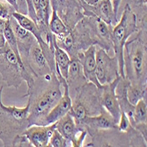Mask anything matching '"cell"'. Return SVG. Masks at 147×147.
<instances>
[{
    "label": "cell",
    "instance_id": "obj_21",
    "mask_svg": "<svg viewBox=\"0 0 147 147\" xmlns=\"http://www.w3.org/2000/svg\"><path fill=\"white\" fill-rule=\"evenodd\" d=\"M48 146L49 147H68L71 146V144L66 140L61 133L55 128L54 131H53L52 135L49 138Z\"/></svg>",
    "mask_w": 147,
    "mask_h": 147
},
{
    "label": "cell",
    "instance_id": "obj_16",
    "mask_svg": "<svg viewBox=\"0 0 147 147\" xmlns=\"http://www.w3.org/2000/svg\"><path fill=\"white\" fill-rule=\"evenodd\" d=\"M66 82H67L69 87L71 97L74 94L78 89L82 87L85 84L88 82L84 75L82 66L77 57L71 58Z\"/></svg>",
    "mask_w": 147,
    "mask_h": 147
},
{
    "label": "cell",
    "instance_id": "obj_5",
    "mask_svg": "<svg viewBox=\"0 0 147 147\" xmlns=\"http://www.w3.org/2000/svg\"><path fill=\"white\" fill-rule=\"evenodd\" d=\"M0 76L8 87L15 89H18L23 81L26 82L28 87L35 78L6 42L4 47L0 48Z\"/></svg>",
    "mask_w": 147,
    "mask_h": 147
},
{
    "label": "cell",
    "instance_id": "obj_14",
    "mask_svg": "<svg viewBox=\"0 0 147 147\" xmlns=\"http://www.w3.org/2000/svg\"><path fill=\"white\" fill-rule=\"evenodd\" d=\"M63 93L59 100V101L56 104V106L53 108L49 114L42 120L39 125H50L53 123H56L59 119L64 116L66 114H68L71 111L72 100L70 95L68 85L63 86Z\"/></svg>",
    "mask_w": 147,
    "mask_h": 147
},
{
    "label": "cell",
    "instance_id": "obj_20",
    "mask_svg": "<svg viewBox=\"0 0 147 147\" xmlns=\"http://www.w3.org/2000/svg\"><path fill=\"white\" fill-rule=\"evenodd\" d=\"M147 119V106H146V100L141 99L138 101V103L134 107V111H133L132 122L131 125L134 127L135 124L146 123Z\"/></svg>",
    "mask_w": 147,
    "mask_h": 147
},
{
    "label": "cell",
    "instance_id": "obj_23",
    "mask_svg": "<svg viewBox=\"0 0 147 147\" xmlns=\"http://www.w3.org/2000/svg\"><path fill=\"white\" fill-rule=\"evenodd\" d=\"M13 11H15V10L11 5H10L5 0H0V18L8 20L11 17Z\"/></svg>",
    "mask_w": 147,
    "mask_h": 147
},
{
    "label": "cell",
    "instance_id": "obj_24",
    "mask_svg": "<svg viewBox=\"0 0 147 147\" xmlns=\"http://www.w3.org/2000/svg\"><path fill=\"white\" fill-rule=\"evenodd\" d=\"M26 5V9H28V17H30L34 21H35L37 23V16L35 13V10L33 5V1L32 0H25Z\"/></svg>",
    "mask_w": 147,
    "mask_h": 147
},
{
    "label": "cell",
    "instance_id": "obj_9",
    "mask_svg": "<svg viewBox=\"0 0 147 147\" xmlns=\"http://www.w3.org/2000/svg\"><path fill=\"white\" fill-rule=\"evenodd\" d=\"M91 38L94 42V44L100 48L104 49L106 51H109L113 49L112 41V28L113 26L107 24L101 19L92 16L85 17Z\"/></svg>",
    "mask_w": 147,
    "mask_h": 147
},
{
    "label": "cell",
    "instance_id": "obj_17",
    "mask_svg": "<svg viewBox=\"0 0 147 147\" xmlns=\"http://www.w3.org/2000/svg\"><path fill=\"white\" fill-rule=\"evenodd\" d=\"M11 16L17 20V22L24 29L28 30L34 36V38L36 39V41L42 50L45 49L46 48H48L50 45L49 42H47L44 40L43 36H42V30L40 28V26H38V24L35 21H34L30 17L26 16V14H24V13L19 12V11H13Z\"/></svg>",
    "mask_w": 147,
    "mask_h": 147
},
{
    "label": "cell",
    "instance_id": "obj_19",
    "mask_svg": "<svg viewBox=\"0 0 147 147\" xmlns=\"http://www.w3.org/2000/svg\"><path fill=\"white\" fill-rule=\"evenodd\" d=\"M126 95L128 100L135 106L141 99L146 100V86H140L137 84H132L128 81L126 88Z\"/></svg>",
    "mask_w": 147,
    "mask_h": 147
},
{
    "label": "cell",
    "instance_id": "obj_10",
    "mask_svg": "<svg viewBox=\"0 0 147 147\" xmlns=\"http://www.w3.org/2000/svg\"><path fill=\"white\" fill-rule=\"evenodd\" d=\"M56 129L66 140L71 144V146L73 147L83 146V143L88 135L85 128L76 124L74 118L70 112L56 123Z\"/></svg>",
    "mask_w": 147,
    "mask_h": 147
},
{
    "label": "cell",
    "instance_id": "obj_3",
    "mask_svg": "<svg viewBox=\"0 0 147 147\" xmlns=\"http://www.w3.org/2000/svg\"><path fill=\"white\" fill-rule=\"evenodd\" d=\"M4 86H0V140L4 146H15L18 138L30 125L28 103L24 108L5 106L2 101Z\"/></svg>",
    "mask_w": 147,
    "mask_h": 147
},
{
    "label": "cell",
    "instance_id": "obj_2",
    "mask_svg": "<svg viewBox=\"0 0 147 147\" xmlns=\"http://www.w3.org/2000/svg\"><path fill=\"white\" fill-rule=\"evenodd\" d=\"M138 35L127 41L123 47V65L125 78L132 84L146 86L147 45L146 33L138 30Z\"/></svg>",
    "mask_w": 147,
    "mask_h": 147
},
{
    "label": "cell",
    "instance_id": "obj_1",
    "mask_svg": "<svg viewBox=\"0 0 147 147\" xmlns=\"http://www.w3.org/2000/svg\"><path fill=\"white\" fill-rule=\"evenodd\" d=\"M63 88L55 73L35 77L23 97L28 96L29 125H39L61 99Z\"/></svg>",
    "mask_w": 147,
    "mask_h": 147
},
{
    "label": "cell",
    "instance_id": "obj_4",
    "mask_svg": "<svg viewBox=\"0 0 147 147\" xmlns=\"http://www.w3.org/2000/svg\"><path fill=\"white\" fill-rule=\"evenodd\" d=\"M71 100L70 114L77 125H79L87 116L96 115L103 109L100 103V88L91 82H87L78 89L71 96Z\"/></svg>",
    "mask_w": 147,
    "mask_h": 147
},
{
    "label": "cell",
    "instance_id": "obj_13",
    "mask_svg": "<svg viewBox=\"0 0 147 147\" xmlns=\"http://www.w3.org/2000/svg\"><path fill=\"white\" fill-rule=\"evenodd\" d=\"M96 45H92L88 49L79 51L77 55L80 64L82 66L84 75L88 82L94 84L97 87L100 88L102 86L99 83L96 77Z\"/></svg>",
    "mask_w": 147,
    "mask_h": 147
},
{
    "label": "cell",
    "instance_id": "obj_27",
    "mask_svg": "<svg viewBox=\"0 0 147 147\" xmlns=\"http://www.w3.org/2000/svg\"><path fill=\"white\" fill-rule=\"evenodd\" d=\"M81 1H83L84 3H86L88 5L95 6L97 5V3L99 2V0H81Z\"/></svg>",
    "mask_w": 147,
    "mask_h": 147
},
{
    "label": "cell",
    "instance_id": "obj_15",
    "mask_svg": "<svg viewBox=\"0 0 147 147\" xmlns=\"http://www.w3.org/2000/svg\"><path fill=\"white\" fill-rule=\"evenodd\" d=\"M9 20L12 31L16 37L20 55L23 62L28 58L29 55V50L32 45L36 42V39L30 32L24 29L12 16L9 19Z\"/></svg>",
    "mask_w": 147,
    "mask_h": 147
},
{
    "label": "cell",
    "instance_id": "obj_29",
    "mask_svg": "<svg viewBox=\"0 0 147 147\" xmlns=\"http://www.w3.org/2000/svg\"><path fill=\"white\" fill-rule=\"evenodd\" d=\"M5 44V39L4 34L3 32H0V48L4 47Z\"/></svg>",
    "mask_w": 147,
    "mask_h": 147
},
{
    "label": "cell",
    "instance_id": "obj_25",
    "mask_svg": "<svg viewBox=\"0 0 147 147\" xmlns=\"http://www.w3.org/2000/svg\"><path fill=\"white\" fill-rule=\"evenodd\" d=\"M123 0H112V6H113V11H114V15L115 20H117V15H118V11H119V7L122 4Z\"/></svg>",
    "mask_w": 147,
    "mask_h": 147
},
{
    "label": "cell",
    "instance_id": "obj_26",
    "mask_svg": "<svg viewBox=\"0 0 147 147\" xmlns=\"http://www.w3.org/2000/svg\"><path fill=\"white\" fill-rule=\"evenodd\" d=\"M5 2H7L10 5L13 7V9L15 10V11L20 12V5L18 4V0H5Z\"/></svg>",
    "mask_w": 147,
    "mask_h": 147
},
{
    "label": "cell",
    "instance_id": "obj_7",
    "mask_svg": "<svg viewBox=\"0 0 147 147\" xmlns=\"http://www.w3.org/2000/svg\"><path fill=\"white\" fill-rule=\"evenodd\" d=\"M95 57L96 77L101 86L109 84L120 77L119 63L115 56L110 57L108 51L97 47Z\"/></svg>",
    "mask_w": 147,
    "mask_h": 147
},
{
    "label": "cell",
    "instance_id": "obj_18",
    "mask_svg": "<svg viewBox=\"0 0 147 147\" xmlns=\"http://www.w3.org/2000/svg\"><path fill=\"white\" fill-rule=\"evenodd\" d=\"M49 29L56 37H59L69 31L68 28L62 20L54 7H52L51 15L49 21Z\"/></svg>",
    "mask_w": 147,
    "mask_h": 147
},
{
    "label": "cell",
    "instance_id": "obj_8",
    "mask_svg": "<svg viewBox=\"0 0 147 147\" xmlns=\"http://www.w3.org/2000/svg\"><path fill=\"white\" fill-rule=\"evenodd\" d=\"M55 128L56 123L50 125H31L18 138L15 146L46 147Z\"/></svg>",
    "mask_w": 147,
    "mask_h": 147
},
{
    "label": "cell",
    "instance_id": "obj_30",
    "mask_svg": "<svg viewBox=\"0 0 147 147\" xmlns=\"http://www.w3.org/2000/svg\"><path fill=\"white\" fill-rule=\"evenodd\" d=\"M134 1L138 4H140V5H144L145 2H146V0H134Z\"/></svg>",
    "mask_w": 147,
    "mask_h": 147
},
{
    "label": "cell",
    "instance_id": "obj_6",
    "mask_svg": "<svg viewBox=\"0 0 147 147\" xmlns=\"http://www.w3.org/2000/svg\"><path fill=\"white\" fill-rule=\"evenodd\" d=\"M139 30L138 25V18L133 11L131 6L126 4L122 17L119 22L112 28V41L115 56L119 63L120 76L125 78L123 65V47L129 36L138 33Z\"/></svg>",
    "mask_w": 147,
    "mask_h": 147
},
{
    "label": "cell",
    "instance_id": "obj_11",
    "mask_svg": "<svg viewBox=\"0 0 147 147\" xmlns=\"http://www.w3.org/2000/svg\"><path fill=\"white\" fill-rule=\"evenodd\" d=\"M78 126L85 128L91 137L100 131L117 129L116 122L104 108L100 114L85 118L82 123Z\"/></svg>",
    "mask_w": 147,
    "mask_h": 147
},
{
    "label": "cell",
    "instance_id": "obj_31",
    "mask_svg": "<svg viewBox=\"0 0 147 147\" xmlns=\"http://www.w3.org/2000/svg\"><path fill=\"white\" fill-rule=\"evenodd\" d=\"M57 1H59V2H62V1H63V0H57Z\"/></svg>",
    "mask_w": 147,
    "mask_h": 147
},
{
    "label": "cell",
    "instance_id": "obj_22",
    "mask_svg": "<svg viewBox=\"0 0 147 147\" xmlns=\"http://www.w3.org/2000/svg\"><path fill=\"white\" fill-rule=\"evenodd\" d=\"M133 129L129 117L126 115L125 113L121 112L119 121L117 122V129L122 133H129Z\"/></svg>",
    "mask_w": 147,
    "mask_h": 147
},
{
    "label": "cell",
    "instance_id": "obj_28",
    "mask_svg": "<svg viewBox=\"0 0 147 147\" xmlns=\"http://www.w3.org/2000/svg\"><path fill=\"white\" fill-rule=\"evenodd\" d=\"M7 20H5V19H1V18H0V32H3L4 31Z\"/></svg>",
    "mask_w": 147,
    "mask_h": 147
},
{
    "label": "cell",
    "instance_id": "obj_12",
    "mask_svg": "<svg viewBox=\"0 0 147 147\" xmlns=\"http://www.w3.org/2000/svg\"><path fill=\"white\" fill-rule=\"evenodd\" d=\"M120 77L109 84L103 85L100 88L101 106L112 115L116 123L119 121L120 115H121V109H120L118 98L115 93V88Z\"/></svg>",
    "mask_w": 147,
    "mask_h": 147
}]
</instances>
